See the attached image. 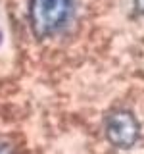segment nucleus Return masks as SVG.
I'll use <instances>...</instances> for the list:
<instances>
[{"label": "nucleus", "mask_w": 144, "mask_h": 154, "mask_svg": "<svg viewBox=\"0 0 144 154\" xmlns=\"http://www.w3.org/2000/svg\"><path fill=\"white\" fill-rule=\"evenodd\" d=\"M134 6L140 14H144V0H134Z\"/></svg>", "instance_id": "4"}, {"label": "nucleus", "mask_w": 144, "mask_h": 154, "mask_svg": "<svg viewBox=\"0 0 144 154\" xmlns=\"http://www.w3.org/2000/svg\"><path fill=\"white\" fill-rule=\"evenodd\" d=\"M0 154H14V150H12V146H10L8 143L0 141Z\"/></svg>", "instance_id": "3"}, {"label": "nucleus", "mask_w": 144, "mask_h": 154, "mask_svg": "<svg viewBox=\"0 0 144 154\" xmlns=\"http://www.w3.org/2000/svg\"><path fill=\"white\" fill-rule=\"evenodd\" d=\"M0 45H2V33H0Z\"/></svg>", "instance_id": "5"}, {"label": "nucleus", "mask_w": 144, "mask_h": 154, "mask_svg": "<svg viewBox=\"0 0 144 154\" xmlns=\"http://www.w3.org/2000/svg\"><path fill=\"white\" fill-rule=\"evenodd\" d=\"M75 0H31V23L38 37L62 31L73 19Z\"/></svg>", "instance_id": "1"}, {"label": "nucleus", "mask_w": 144, "mask_h": 154, "mask_svg": "<svg viewBox=\"0 0 144 154\" xmlns=\"http://www.w3.org/2000/svg\"><path fill=\"white\" fill-rule=\"evenodd\" d=\"M106 135L115 146L131 148L138 139V123L131 112L117 110L106 119Z\"/></svg>", "instance_id": "2"}]
</instances>
